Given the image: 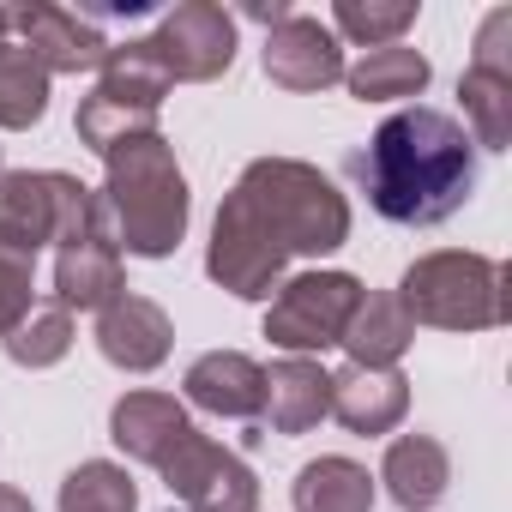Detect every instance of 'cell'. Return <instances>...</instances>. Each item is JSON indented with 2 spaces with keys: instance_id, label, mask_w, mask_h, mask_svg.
I'll list each match as a JSON object with an SVG mask.
<instances>
[{
  "instance_id": "1",
  "label": "cell",
  "mask_w": 512,
  "mask_h": 512,
  "mask_svg": "<svg viewBox=\"0 0 512 512\" xmlns=\"http://www.w3.org/2000/svg\"><path fill=\"white\" fill-rule=\"evenodd\" d=\"M344 169L368 193V205L404 229H434V223L458 217L476 193V145H470L464 121H452L446 109H428V103L386 115L374 127V139L362 151H350Z\"/></svg>"
},
{
  "instance_id": "2",
  "label": "cell",
  "mask_w": 512,
  "mask_h": 512,
  "mask_svg": "<svg viewBox=\"0 0 512 512\" xmlns=\"http://www.w3.org/2000/svg\"><path fill=\"white\" fill-rule=\"evenodd\" d=\"M103 211L115 223V253H139V260H169L187 235V175L175 163V145L163 133H139L103 157Z\"/></svg>"
},
{
  "instance_id": "3",
  "label": "cell",
  "mask_w": 512,
  "mask_h": 512,
  "mask_svg": "<svg viewBox=\"0 0 512 512\" xmlns=\"http://www.w3.org/2000/svg\"><path fill=\"white\" fill-rule=\"evenodd\" d=\"M512 272L488 253H422L404 272L398 302L410 314V326H434V332H494L512 314Z\"/></svg>"
},
{
  "instance_id": "4",
  "label": "cell",
  "mask_w": 512,
  "mask_h": 512,
  "mask_svg": "<svg viewBox=\"0 0 512 512\" xmlns=\"http://www.w3.org/2000/svg\"><path fill=\"white\" fill-rule=\"evenodd\" d=\"M235 187L260 205V217L278 229L290 253L320 260L350 241V199L332 187V175H320L302 157H253Z\"/></svg>"
},
{
  "instance_id": "5",
  "label": "cell",
  "mask_w": 512,
  "mask_h": 512,
  "mask_svg": "<svg viewBox=\"0 0 512 512\" xmlns=\"http://www.w3.org/2000/svg\"><path fill=\"white\" fill-rule=\"evenodd\" d=\"M163 97H169V73L151 55V43L145 37L139 43H121V49H109L103 73H97V91L79 103V139L97 157H109L115 145H127L139 133H157Z\"/></svg>"
},
{
  "instance_id": "6",
  "label": "cell",
  "mask_w": 512,
  "mask_h": 512,
  "mask_svg": "<svg viewBox=\"0 0 512 512\" xmlns=\"http://www.w3.org/2000/svg\"><path fill=\"white\" fill-rule=\"evenodd\" d=\"M284 266H290V247L278 241V229L260 217L241 187L223 193L217 205V223H211V247H205V278L241 302H266L278 284H284Z\"/></svg>"
},
{
  "instance_id": "7",
  "label": "cell",
  "mask_w": 512,
  "mask_h": 512,
  "mask_svg": "<svg viewBox=\"0 0 512 512\" xmlns=\"http://www.w3.org/2000/svg\"><path fill=\"white\" fill-rule=\"evenodd\" d=\"M356 302H362V284L350 272H302V278L278 284L272 314H266V338L290 356H320L344 338Z\"/></svg>"
},
{
  "instance_id": "8",
  "label": "cell",
  "mask_w": 512,
  "mask_h": 512,
  "mask_svg": "<svg viewBox=\"0 0 512 512\" xmlns=\"http://www.w3.org/2000/svg\"><path fill=\"white\" fill-rule=\"evenodd\" d=\"M163 488L181 512H253L260 506V476L247 470V458H235L229 446L205 434H187L163 458Z\"/></svg>"
},
{
  "instance_id": "9",
  "label": "cell",
  "mask_w": 512,
  "mask_h": 512,
  "mask_svg": "<svg viewBox=\"0 0 512 512\" xmlns=\"http://www.w3.org/2000/svg\"><path fill=\"white\" fill-rule=\"evenodd\" d=\"M151 55L163 61L169 85H211L235 67V19L211 0H181L163 13V25L145 37Z\"/></svg>"
},
{
  "instance_id": "10",
  "label": "cell",
  "mask_w": 512,
  "mask_h": 512,
  "mask_svg": "<svg viewBox=\"0 0 512 512\" xmlns=\"http://www.w3.org/2000/svg\"><path fill=\"white\" fill-rule=\"evenodd\" d=\"M506 43H512V7H494L476 31V61L458 79L476 151H506L512 145V55H506Z\"/></svg>"
},
{
  "instance_id": "11",
  "label": "cell",
  "mask_w": 512,
  "mask_h": 512,
  "mask_svg": "<svg viewBox=\"0 0 512 512\" xmlns=\"http://www.w3.org/2000/svg\"><path fill=\"white\" fill-rule=\"evenodd\" d=\"M260 61H266V79H272L278 91H296V97L326 91V85L344 79V49H338L332 25H320V19H308V13H290L284 25H272Z\"/></svg>"
},
{
  "instance_id": "12",
  "label": "cell",
  "mask_w": 512,
  "mask_h": 512,
  "mask_svg": "<svg viewBox=\"0 0 512 512\" xmlns=\"http://www.w3.org/2000/svg\"><path fill=\"white\" fill-rule=\"evenodd\" d=\"M13 25H19L25 49L37 55V67H43L49 79H55V73H103V61H109V49H115V43L97 31V19H79V13H67V7H49V0L19 7Z\"/></svg>"
},
{
  "instance_id": "13",
  "label": "cell",
  "mask_w": 512,
  "mask_h": 512,
  "mask_svg": "<svg viewBox=\"0 0 512 512\" xmlns=\"http://www.w3.org/2000/svg\"><path fill=\"white\" fill-rule=\"evenodd\" d=\"M169 344H175V326L169 314L151 302V296H115L103 314H97V350L103 362H115L121 374H151L169 362Z\"/></svg>"
},
{
  "instance_id": "14",
  "label": "cell",
  "mask_w": 512,
  "mask_h": 512,
  "mask_svg": "<svg viewBox=\"0 0 512 512\" xmlns=\"http://www.w3.org/2000/svg\"><path fill=\"white\" fill-rule=\"evenodd\" d=\"M187 434H193L187 404L169 398V392H127V398H115V410H109V440H115L127 458L157 464V470H163V458H169Z\"/></svg>"
},
{
  "instance_id": "15",
  "label": "cell",
  "mask_w": 512,
  "mask_h": 512,
  "mask_svg": "<svg viewBox=\"0 0 512 512\" xmlns=\"http://www.w3.org/2000/svg\"><path fill=\"white\" fill-rule=\"evenodd\" d=\"M272 434H308L332 416V374L314 356H284L266 374V404H260Z\"/></svg>"
},
{
  "instance_id": "16",
  "label": "cell",
  "mask_w": 512,
  "mask_h": 512,
  "mask_svg": "<svg viewBox=\"0 0 512 512\" xmlns=\"http://www.w3.org/2000/svg\"><path fill=\"white\" fill-rule=\"evenodd\" d=\"M410 410V380L398 368H344L332 374V416L350 434H392Z\"/></svg>"
},
{
  "instance_id": "17",
  "label": "cell",
  "mask_w": 512,
  "mask_h": 512,
  "mask_svg": "<svg viewBox=\"0 0 512 512\" xmlns=\"http://www.w3.org/2000/svg\"><path fill=\"white\" fill-rule=\"evenodd\" d=\"M181 386H187V404H199L211 416H260V404H266V368L241 350H205Z\"/></svg>"
},
{
  "instance_id": "18",
  "label": "cell",
  "mask_w": 512,
  "mask_h": 512,
  "mask_svg": "<svg viewBox=\"0 0 512 512\" xmlns=\"http://www.w3.org/2000/svg\"><path fill=\"white\" fill-rule=\"evenodd\" d=\"M410 338H416V326H410L404 302L392 290H362V302H356L338 350H350V368H398V356L410 350Z\"/></svg>"
},
{
  "instance_id": "19",
  "label": "cell",
  "mask_w": 512,
  "mask_h": 512,
  "mask_svg": "<svg viewBox=\"0 0 512 512\" xmlns=\"http://www.w3.org/2000/svg\"><path fill=\"white\" fill-rule=\"evenodd\" d=\"M380 482H386V494H392L404 512H428V506L446 494V482H452V458H446V446H440L434 434H398V440L386 446Z\"/></svg>"
},
{
  "instance_id": "20",
  "label": "cell",
  "mask_w": 512,
  "mask_h": 512,
  "mask_svg": "<svg viewBox=\"0 0 512 512\" xmlns=\"http://www.w3.org/2000/svg\"><path fill=\"white\" fill-rule=\"evenodd\" d=\"M115 296H127V272H121V253L109 241H73L55 253V302L73 314L85 308H109Z\"/></svg>"
},
{
  "instance_id": "21",
  "label": "cell",
  "mask_w": 512,
  "mask_h": 512,
  "mask_svg": "<svg viewBox=\"0 0 512 512\" xmlns=\"http://www.w3.org/2000/svg\"><path fill=\"white\" fill-rule=\"evenodd\" d=\"M428 55H416L410 43H386L368 49L356 67H344V85L356 103H398V97H422L428 91Z\"/></svg>"
},
{
  "instance_id": "22",
  "label": "cell",
  "mask_w": 512,
  "mask_h": 512,
  "mask_svg": "<svg viewBox=\"0 0 512 512\" xmlns=\"http://www.w3.org/2000/svg\"><path fill=\"white\" fill-rule=\"evenodd\" d=\"M296 512H374V482L356 458H314L296 476Z\"/></svg>"
},
{
  "instance_id": "23",
  "label": "cell",
  "mask_w": 512,
  "mask_h": 512,
  "mask_svg": "<svg viewBox=\"0 0 512 512\" xmlns=\"http://www.w3.org/2000/svg\"><path fill=\"white\" fill-rule=\"evenodd\" d=\"M43 115H49V73L37 67V55L25 43H7L0 49V127L25 133Z\"/></svg>"
},
{
  "instance_id": "24",
  "label": "cell",
  "mask_w": 512,
  "mask_h": 512,
  "mask_svg": "<svg viewBox=\"0 0 512 512\" xmlns=\"http://www.w3.org/2000/svg\"><path fill=\"white\" fill-rule=\"evenodd\" d=\"M416 0H338L332 7V25L362 43V49H386V43H404V31L416 25ZM332 31V37H338Z\"/></svg>"
},
{
  "instance_id": "25",
  "label": "cell",
  "mask_w": 512,
  "mask_h": 512,
  "mask_svg": "<svg viewBox=\"0 0 512 512\" xmlns=\"http://www.w3.org/2000/svg\"><path fill=\"white\" fill-rule=\"evenodd\" d=\"M133 506H139V488L109 458H91V464L67 470V482H61V512H133Z\"/></svg>"
},
{
  "instance_id": "26",
  "label": "cell",
  "mask_w": 512,
  "mask_h": 512,
  "mask_svg": "<svg viewBox=\"0 0 512 512\" xmlns=\"http://www.w3.org/2000/svg\"><path fill=\"white\" fill-rule=\"evenodd\" d=\"M67 350H73V314H67L61 302L31 308V314L7 332V356H13L19 368H55Z\"/></svg>"
},
{
  "instance_id": "27",
  "label": "cell",
  "mask_w": 512,
  "mask_h": 512,
  "mask_svg": "<svg viewBox=\"0 0 512 512\" xmlns=\"http://www.w3.org/2000/svg\"><path fill=\"white\" fill-rule=\"evenodd\" d=\"M37 308V253L0 241V338Z\"/></svg>"
},
{
  "instance_id": "28",
  "label": "cell",
  "mask_w": 512,
  "mask_h": 512,
  "mask_svg": "<svg viewBox=\"0 0 512 512\" xmlns=\"http://www.w3.org/2000/svg\"><path fill=\"white\" fill-rule=\"evenodd\" d=\"M0 512H37V506H31V494H19V488H0Z\"/></svg>"
},
{
  "instance_id": "29",
  "label": "cell",
  "mask_w": 512,
  "mask_h": 512,
  "mask_svg": "<svg viewBox=\"0 0 512 512\" xmlns=\"http://www.w3.org/2000/svg\"><path fill=\"white\" fill-rule=\"evenodd\" d=\"M7 31H13V13H7V7H0V49H7V43H13Z\"/></svg>"
}]
</instances>
